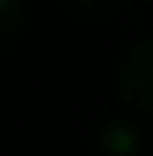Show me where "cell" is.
Returning a JSON list of instances; mask_svg holds the SVG:
<instances>
[{"instance_id":"277c9868","label":"cell","mask_w":153,"mask_h":156,"mask_svg":"<svg viewBox=\"0 0 153 156\" xmlns=\"http://www.w3.org/2000/svg\"><path fill=\"white\" fill-rule=\"evenodd\" d=\"M70 7H73L77 13H83V17L100 20V17H113L123 7V0H70Z\"/></svg>"},{"instance_id":"3957f363","label":"cell","mask_w":153,"mask_h":156,"mask_svg":"<svg viewBox=\"0 0 153 156\" xmlns=\"http://www.w3.org/2000/svg\"><path fill=\"white\" fill-rule=\"evenodd\" d=\"M30 23L27 0H0V50H10Z\"/></svg>"},{"instance_id":"6da1fadb","label":"cell","mask_w":153,"mask_h":156,"mask_svg":"<svg viewBox=\"0 0 153 156\" xmlns=\"http://www.w3.org/2000/svg\"><path fill=\"white\" fill-rule=\"evenodd\" d=\"M117 96L130 113L153 116V37L133 43L120 60Z\"/></svg>"},{"instance_id":"7a4b0ae2","label":"cell","mask_w":153,"mask_h":156,"mask_svg":"<svg viewBox=\"0 0 153 156\" xmlns=\"http://www.w3.org/2000/svg\"><path fill=\"white\" fill-rule=\"evenodd\" d=\"M147 140L133 123H110L97 126V133L90 136V156H143Z\"/></svg>"}]
</instances>
